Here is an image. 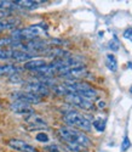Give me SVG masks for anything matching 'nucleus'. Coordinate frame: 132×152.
<instances>
[{"label": "nucleus", "instance_id": "nucleus-13", "mask_svg": "<svg viewBox=\"0 0 132 152\" xmlns=\"http://www.w3.org/2000/svg\"><path fill=\"white\" fill-rule=\"evenodd\" d=\"M20 68L15 66L14 63H6V65H0V77L1 75H12L18 73Z\"/></svg>", "mask_w": 132, "mask_h": 152}, {"label": "nucleus", "instance_id": "nucleus-17", "mask_svg": "<svg viewBox=\"0 0 132 152\" xmlns=\"http://www.w3.org/2000/svg\"><path fill=\"white\" fill-rule=\"evenodd\" d=\"M16 43L15 39H12L11 37H7V38H0V49H6L7 46H11Z\"/></svg>", "mask_w": 132, "mask_h": 152}, {"label": "nucleus", "instance_id": "nucleus-21", "mask_svg": "<svg viewBox=\"0 0 132 152\" xmlns=\"http://www.w3.org/2000/svg\"><path fill=\"white\" fill-rule=\"evenodd\" d=\"M124 37L126 38V39H128V40L132 42V29H126L124 32Z\"/></svg>", "mask_w": 132, "mask_h": 152}, {"label": "nucleus", "instance_id": "nucleus-9", "mask_svg": "<svg viewBox=\"0 0 132 152\" xmlns=\"http://www.w3.org/2000/svg\"><path fill=\"white\" fill-rule=\"evenodd\" d=\"M7 145L11 148H14L16 151H20V152H36L34 146H32L30 144L21 140V139H11V140H9Z\"/></svg>", "mask_w": 132, "mask_h": 152}, {"label": "nucleus", "instance_id": "nucleus-2", "mask_svg": "<svg viewBox=\"0 0 132 152\" xmlns=\"http://www.w3.org/2000/svg\"><path fill=\"white\" fill-rule=\"evenodd\" d=\"M69 91L75 93L78 95H80L87 100H95L98 96V93L96 89H94L90 84L85 82H76V80H67L63 84Z\"/></svg>", "mask_w": 132, "mask_h": 152}, {"label": "nucleus", "instance_id": "nucleus-4", "mask_svg": "<svg viewBox=\"0 0 132 152\" xmlns=\"http://www.w3.org/2000/svg\"><path fill=\"white\" fill-rule=\"evenodd\" d=\"M44 26L43 24H35V26H29L22 29H15L11 33V38L16 42H23V40H34L41 34Z\"/></svg>", "mask_w": 132, "mask_h": 152}, {"label": "nucleus", "instance_id": "nucleus-18", "mask_svg": "<svg viewBox=\"0 0 132 152\" xmlns=\"http://www.w3.org/2000/svg\"><path fill=\"white\" fill-rule=\"evenodd\" d=\"M92 125H94L97 130L103 132V130H104V126H105V122L102 121V119H96L94 123H92Z\"/></svg>", "mask_w": 132, "mask_h": 152}, {"label": "nucleus", "instance_id": "nucleus-7", "mask_svg": "<svg viewBox=\"0 0 132 152\" xmlns=\"http://www.w3.org/2000/svg\"><path fill=\"white\" fill-rule=\"evenodd\" d=\"M11 97L14 99V101H22V102L29 104V105H36L41 102V97H39L34 94H30L28 91H16L11 95Z\"/></svg>", "mask_w": 132, "mask_h": 152}, {"label": "nucleus", "instance_id": "nucleus-20", "mask_svg": "<svg viewBox=\"0 0 132 152\" xmlns=\"http://www.w3.org/2000/svg\"><path fill=\"white\" fill-rule=\"evenodd\" d=\"M130 146H131V142H130V140H128V137L125 136V137H124V140H123V144H121V148H123V151H126L127 148H130Z\"/></svg>", "mask_w": 132, "mask_h": 152}, {"label": "nucleus", "instance_id": "nucleus-3", "mask_svg": "<svg viewBox=\"0 0 132 152\" xmlns=\"http://www.w3.org/2000/svg\"><path fill=\"white\" fill-rule=\"evenodd\" d=\"M64 122L68 125L79 128L80 132H90L92 129V123L81 113L76 111H68L64 115Z\"/></svg>", "mask_w": 132, "mask_h": 152}, {"label": "nucleus", "instance_id": "nucleus-6", "mask_svg": "<svg viewBox=\"0 0 132 152\" xmlns=\"http://www.w3.org/2000/svg\"><path fill=\"white\" fill-rule=\"evenodd\" d=\"M23 90L24 91H28L30 94H34V95H36L39 97L47 96L50 94V89H49V88L46 85L41 84L40 82H38V80L36 82H29V83H27V84L23 86Z\"/></svg>", "mask_w": 132, "mask_h": 152}, {"label": "nucleus", "instance_id": "nucleus-12", "mask_svg": "<svg viewBox=\"0 0 132 152\" xmlns=\"http://www.w3.org/2000/svg\"><path fill=\"white\" fill-rule=\"evenodd\" d=\"M18 20L15 18H3L0 20V32L9 31V29H15L18 26Z\"/></svg>", "mask_w": 132, "mask_h": 152}, {"label": "nucleus", "instance_id": "nucleus-1", "mask_svg": "<svg viewBox=\"0 0 132 152\" xmlns=\"http://www.w3.org/2000/svg\"><path fill=\"white\" fill-rule=\"evenodd\" d=\"M58 134L62 137V140L65 142V145L69 147V150L74 152H78L91 145V140L83 132L69 128V126H62V128H59Z\"/></svg>", "mask_w": 132, "mask_h": 152}, {"label": "nucleus", "instance_id": "nucleus-15", "mask_svg": "<svg viewBox=\"0 0 132 152\" xmlns=\"http://www.w3.org/2000/svg\"><path fill=\"white\" fill-rule=\"evenodd\" d=\"M16 9H18V7L14 1H10V0H0V12H11Z\"/></svg>", "mask_w": 132, "mask_h": 152}, {"label": "nucleus", "instance_id": "nucleus-10", "mask_svg": "<svg viewBox=\"0 0 132 152\" xmlns=\"http://www.w3.org/2000/svg\"><path fill=\"white\" fill-rule=\"evenodd\" d=\"M10 108L12 112L18 113V115H29V116L34 115L32 105L22 102V101H14V102L10 105Z\"/></svg>", "mask_w": 132, "mask_h": 152}, {"label": "nucleus", "instance_id": "nucleus-22", "mask_svg": "<svg viewBox=\"0 0 132 152\" xmlns=\"http://www.w3.org/2000/svg\"><path fill=\"white\" fill-rule=\"evenodd\" d=\"M7 16H9V12H0V20L6 18Z\"/></svg>", "mask_w": 132, "mask_h": 152}, {"label": "nucleus", "instance_id": "nucleus-5", "mask_svg": "<svg viewBox=\"0 0 132 152\" xmlns=\"http://www.w3.org/2000/svg\"><path fill=\"white\" fill-rule=\"evenodd\" d=\"M65 99H67V101L69 104L79 107V108H83V110H86V111H94L95 110V105L92 104V101L80 96V95H78L75 93H72L69 91L67 95L64 96Z\"/></svg>", "mask_w": 132, "mask_h": 152}, {"label": "nucleus", "instance_id": "nucleus-16", "mask_svg": "<svg viewBox=\"0 0 132 152\" xmlns=\"http://www.w3.org/2000/svg\"><path fill=\"white\" fill-rule=\"evenodd\" d=\"M105 65L107 67L112 71V72H115L117 69V62H116V58L113 54H108L107 55V61H105Z\"/></svg>", "mask_w": 132, "mask_h": 152}, {"label": "nucleus", "instance_id": "nucleus-19", "mask_svg": "<svg viewBox=\"0 0 132 152\" xmlns=\"http://www.w3.org/2000/svg\"><path fill=\"white\" fill-rule=\"evenodd\" d=\"M35 139H36L38 141H40V142H47V141H49V136H47V134H45V133H39Z\"/></svg>", "mask_w": 132, "mask_h": 152}, {"label": "nucleus", "instance_id": "nucleus-8", "mask_svg": "<svg viewBox=\"0 0 132 152\" xmlns=\"http://www.w3.org/2000/svg\"><path fill=\"white\" fill-rule=\"evenodd\" d=\"M47 122L35 115H30L29 117L25 118V128L27 130H40L44 128H47Z\"/></svg>", "mask_w": 132, "mask_h": 152}, {"label": "nucleus", "instance_id": "nucleus-11", "mask_svg": "<svg viewBox=\"0 0 132 152\" xmlns=\"http://www.w3.org/2000/svg\"><path fill=\"white\" fill-rule=\"evenodd\" d=\"M46 65H47V62L44 58H33V60H30L28 62H25L23 68L24 69H28V71L36 72L38 69H40L41 67H44Z\"/></svg>", "mask_w": 132, "mask_h": 152}, {"label": "nucleus", "instance_id": "nucleus-14", "mask_svg": "<svg viewBox=\"0 0 132 152\" xmlns=\"http://www.w3.org/2000/svg\"><path fill=\"white\" fill-rule=\"evenodd\" d=\"M17 7H22V9H28V10H33L35 7H38L40 5V3H45V1H35V0H16L14 1Z\"/></svg>", "mask_w": 132, "mask_h": 152}]
</instances>
